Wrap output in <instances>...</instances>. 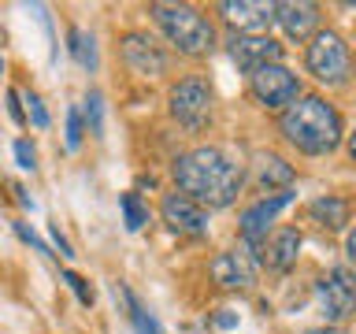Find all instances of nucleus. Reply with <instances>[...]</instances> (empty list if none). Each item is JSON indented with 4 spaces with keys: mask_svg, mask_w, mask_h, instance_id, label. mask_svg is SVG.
Instances as JSON below:
<instances>
[{
    "mask_svg": "<svg viewBox=\"0 0 356 334\" xmlns=\"http://www.w3.org/2000/svg\"><path fill=\"white\" fill-rule=\"evenodd\" d=\"M175 182L186 197L208 208H227L241 193L245 171L222 149H193L175 160Z\"/></svg>",
    "mask_w": 356,
    "mask_h": 334,
    "instance_id": "1",
    "label": "nucleus"
},
{
    "mask_svg": "<svg viewBox=\"0 0 356 334\" xmlns=\"http://www.w3.org/2000/svg\"><path fill=\"white\" fill-rule=\"evenodd\" d=\"M282 134L300 152L323 156L341 145V116L323 97H300L282 111Z\"/></svg>",
    "mask_w": 356,
    "mask_h": 334,
    "instance_id": "2",
    "label": "nucleus"
},
{
    "mask_svg": "<svg viewBox=\"0 0 356 334\" xmlns=\"http://www.w3.org/2000/svg\"><path fill=\"white\" fill-rule=\"evenodd\" d=\"M149 11H152L156 26L171 38V45L178 52H186V56L211 52V45H216V30H211V22L200 15L197 8H189V4H152Z\"/></svg>",
    "mask_w": 356,
    "mask_h": 334,
    "instance_id": "3",
    "label": "nucleus"
},
{
    "mask_svg": "<svg viewBox=\"0 0 356 334\" xmlns=\"http://www.w3.org/2000/svg\"><path fill=\"white\" fill-rule=\"evenodd\" d=\"M305 63L319 82L338 86V82H345V74H349V49H345V41L334 30H323V33L312 38Z\"/></svg>",
    "mask_w": 356,
    "mask_h": 334,
    "instance_id": "4",
    "label": "nucleus"
},
{
    "mask_svg": "<svg viewBox=\"0 0 356 334\" xmlns=\"http://www.w3.org/2000/svg\"><path fill=\"white\" fill-rule=\"evenodd\" d=\"M171 116L186 122L189 130H200L211 116V89L204 78H182L171 89Z\"/></svg>",
    "mask_w": 356,
    "mask_h": 334,
    "instance_id": "5",
    "label": "nucleus"
},
{
    "mask_svg": "<svg viewBox=\"0 0 356 334\" xmlns=\"http://www.w3.org/2000/svg\"><path fill=\"white\" fill-rule=\"evenodd\" d=\"M319 305L330 323H341L356 312V283L345 267H334L327 278H319Z\"/></svg>",
    "mask_w": 356,
    "mask_h": 334,
    "instance_id": "6",
    "label": "nucleus"
},
{
    "mask_svg": "<svg viewBox=\"0 0 356 334\" xmlns=\"http://www.w3.org/2000/svg\"><path fill=\"white\" fill-rule=\"evenodd\" d=\"M252 93L267 108H282V104H293L297 100L300 86H297V74H289L282 63H271L252 74Z\"/></svg>",
    "mask_w": 356,
    "mask_h": 334,
    "instance_id": "7",
    "label": "nucleus"
},
{
    "mask_svg": "<svg viewBox=\"0 0 356 334\" xmlns=\"http://www.w3.org/2000/svg\"><path fill=\"white\" fill-rule=\"evenodd\" d=\"M230 56L241 71H260V67H271L282 60V45L275 38H264V33H238L230 41Z\"/></svg>",
    "mask_w": 356,
    "mask_h": 334,
    "instance_id": "8",
    "label": "nucleus"
},
{
    "mask_svg": "<svg viewBox=\"0 0 356 334\" xmlns=\"http://www.w3.org/2000/svg\"><path fill=\"white\" fill-rule=\"evenodd\" d=\"M160 212H163V223L171 230H178V234H204L208 230L204 208H200L193 197H186V193H167Z\"/></svg>",
    "mask_w": 356,
    "mask_h": 334,
    "instance_id": "9",
    "label": "nucleus"
},
{
    "mask_svg": "<svg viewBox=\"0 0 356 334\" xmlns=\"http://www.w3.org/2000/svg\"><path fill=\"white\" fill-rule=\"evenodd\" d=\"M208 271L222 289H245V286H252V278H256V260L245 249H230V253H219Z\"/></svg>",
    "mask_w": 356,
    "mask_h": 334,
    "instance_id": "10",
    "label": "nucleus"
},
{
    "mask_svg": "<svg viewBox=\"0 0 356 334\" xmlns=\"http://www.w3.org/2000/svg\"><path fill=\"white\" fill-rule=\"evenodd\" d=\"M122 60H127V67L141 78H160L167 71V56L156 49L145 33H127V38H122Z\"/></svg>",
    "mask_w": 356,
    "mask_h": 334,
    "instance_id": "11",
    "label": "nucleus"
},
{
    "mask_svg": "<svg viewBox=\"0 0 356 334\" xmlns=\"http://www.w3.org/2000/svg\"><path fill=\"white\" fill-rule=\"evenodd\" d=\"M289 200H293V193L289 189H278V193H267V197H260L252 208H245V216H241V234H245V241L249 245H256L267 234V227L275 223V216L282 212Z\"/></svg>",
    "mask_w": 356,
    "mask_h": 334,
    "instance_id": "12",
    "label": "nucleus"
},
{
    "mask_svg": "<svg viewBox=\"0 0 356 334\" xmlns=\"http://www.w3.org/2000/svg\"><path fill=\"white\" fill-rule=\"evenodd\" d=\"M219 15L238 30H260L271 19L278 22V4H271V0H222Z\"/></svg>",
    "mask_w": 356,
    "mask_h": 334,
    "instance_id": "13",
    "label": "nucleus"
},
{
    "mask_svg": "<svg viewBox=\"0 0 356 334\" xmlns=\"http://www.w3.org/2000/svg\"><path fill=\"white\" fill-rule=\"evenodd\" d=\"M278 26L286 30V38L305 41L308 33L319 26V8L308 4V0H289V4H278Z\"/></svg>",
    "mask_w": 356,
    "mask_h": 334,
    "instance_id": "14",
    "label": "nucleus"
},
{
    "mask_svg": "<svg viewBox=\"0 0 356 334\" xmlns=\"http://www.w3.org/2000/svg\"><path fill=\"white\" fill-rule=\"evenodd\" d=\"M297 253H300V230L286 227L260 249V260L271 267V271H289V267L297 264Z\"/></svg>",
    "mask_w": 356,
    "mask_h": 334,
    "instance_id": "15",
    "label": "nucleus"
},
{
    "mask_svg": "<svg viewBox=\"0 0 356 334\" xmlns=\"http://www.w3.org/2000/svg\"><path fill=\"white\" fill-rule=\"evenodd\" d=\"M308 216L323 223V227H330V230H341L345 223H349V205H345L341 197H316L308 205Z\"/></svg>",
    "mask_w": 356,
    "mask_h": 334,
    "instance_id": "16",
    "label": "nucleus"
},
{
    "mask_svg": "<svg viewBox=\"0 0 356 334\" xmlns=\"http://www.w3.org/2000/svg\"><path fill=\"white\" fill-rule=\"evenodd\" d=\"M67 49H71V56H74V63L82 67V71H97V45H93V38H89L86 30H71L67 33Z\"/></svg>",
    "mask_w": 356,
    "mask_h": 334,
    "instance_id": "17",
    "label": "nucleus"
},
{
    "mask_svg": "<svg viewBox=\"0 0 356 334\" xmlns=\"http://www.w3.org/2000/svg\"><path fill=\"white\" fill-rule=\"evenodd\" d=\"M293 182V167H289L282 156H264L260 160V186L264 189H271V186H289Z\"/></svg>",
    "mask_w": 356,
    "mask_h": 334,
    "instance_id": "18",
    "label": "nucleus"
},
{
    "mask_svg": "<svg viewBox=\"0 0 356 334\" xmlns=\"http://www.w3.org/2000/svg\"><path fill=\"white\" fill-rule=\"evenodd\" d=\"M119 208H122V219H127V230H141L145 223H149V208L141 205L138 193H122Z\"/></svg>",
    "mask_w": 356,
    "mask_h": 334,
    "instance_id": "19",
    "label": "nucleus"
},
{
    "mask_svg": "<svg viewBox=\"0 0 356 334\" xmlns=\"http://www.w3.org/2000/svg\"><path fill=\"white\" fill-rule=\"evenodd\" d=\"M119 289H122V286H119ZM122 297H127V305H130V319H134V327H138V334H163L160 323H156L149 312L138 305V297H134L130 289H122Z\"/></svg>",
    "mask_w": 356,
    "mask_h": 334,
    "instance_id": "20",
    "label": "nucleus"
},
{
    "mask_svg": "<svg viewBox=\"0 0 356 334\" xmlns=\"http://www.w3.org/2000/svg\"><path fill=\"white\" fill-rule=\"evenodd\" d=\"M86 119H89V134L100 138V134H104V97H100L97 89L86 97Z\"/></svg>",
    "mask_w": 356,
    "mask_h": 334,
    "instance_id": "21",
    "label": "nucleus"
},
{
    "mask_svg": "<svg viewBox=\"0 0 356 334\" xmlns=\"http://www.w3.org/2000/svg\"><path fill=\"white\" fill-rule=\"evenodd\" d=\"M63 283H67V286L74 289V297L82 301V305H93V301H97V294H93V286H89V283H86V278L78 275V271H63Z\"/></svg>",
    "mask_w": 356,
    "mask_h": 334,
    "instance_id": "22",
    "label": "nucleus"
},
{
    "mask_svg": "<svg viewBox=\"0 0 356 334\" xmlns=\"http://www.w3.org/2000/svg\"><path fill=\"white\" fill-rule=\"evenodd\" d=\"M82 111H78V108H67V149H78V145H82Z\"/></svg>",
    "mask_w": 356,
    "mask_h": 334,
    "instance_id": "23",
    "label": "nucleus"
},
{
    "mask_svg": "<svg viewBox=\"0 0 356 334\" xmlns=\"http://www.w3.org/2000/svg\"><path fill=\"white\" fill-rule=\"evenodd\" d=\"M26 104H30V119H33V127H38V130L49 127V111H44L41 97H38V93H26Z\"/></svg>",
    "mask_w": 356,
    "mask_h": 334,
    "instance_id": "24",
    "label": "nucleus"
},
{
    "mask_svg": "<svg viewBox=\"0 0 356 334\" xmlns=\"http://www.w3.org/2000/svg\"><path fill=\"white\" fill-rule=\"evenodd\" d=\"M15 156H19V167H26V171H33L38 167V152H33V145L26 138L15 141Z\"/></svg>",
    "mask_w": 356,
    "mask_h": 334,
    "instance_id": "25",
    "label": "nucleus"
},
{
    "mask_svg": "<svg viewBox=\"0 0 356 334\" xmlns=\"http://www.w3.org/2000/svg\"><path fill=\"white\" fill-rule=\"evenodd\" d=\"M15 234H19V238L26 241V245H33V249H38V253H44V256H52V253H49V245H44V241L38 238V234H33V230L26 227V223H15Z\"/></svg>",
    "mask_w": 356,
    "mask_h": 334,
    "instance_id": "26",
    "label": "nucleus"
},
{
    "mask_svg": "<svg viewBox=\"0 0 356 334\" xmlns=\"http://www.w3.org/2000/svg\"><path fill=\"white\" fill-rule=\"evenodd\" d=\"M8 116L15 119V122H22V104H19V93H15V89H8Z\"/></svg>",
    "mask_w": 356,
    "mask_h": 334,
    "instance_id": "27",
    "label": "nucleus"
},
{
    "mask_svg": "<svg viewBox=\"0 0 356 334\" xmlns=\"http://www.w3.org/2000/svg\"><path fill=\"white\" fill-rule=\"evenodd\" d=\"M52 241L60 245V256H74V249H71V241H67L63 234H60V227H52Z\"/></svg>",
    "mask_w": 356,
    "mask_h": 334,
    "instance_id": "28",
    "label": "nucleus"
},
{
    "mask_svg": "<svg viewBox=\"0 0 356 334\" xmlns=\"http://www.w3.org/2000/svg\"><path fill=\"white\" fill-rule=\"evenodd\" d=\"M11 193H15V200H19L22 208H30V212H33V200L26 197V189H22V186H11Z\"/></svg>",
    "mask_w": 356,
    "mask_h": 334,
    "instance_id": "29",
    "label": "nucleus"
},
{
    "mask_svg": "<svg viewBox=\"0 0 356 334\" xmlns=\"http://www.w3.org/2000/svg\"><path fill=\"white\" fill-rule=\"evenodd\" d=\"M345 253H349V264L356 267V230L349 234V241H345Z\"/></svg>",
    "mask_w": 356,
    "mask_h": 334,
    "instance_id": "30",
    "label": "nucleus"
},
{
    "mask_svg": "<svg viewBox=\"0 0 356 334\" xmlns=\"http://www.w3.org/2000/svg\"><path fill=\"white\" fill-rule=\"evenodd\" d=\"M216 323H219V327H234V323H238V316H230V312H219Z\"/></svg>",
    "mask_w": 356,
    "mask_h": 334,
    "instance_id": "31",
    "label": "nucleus"
},
{
    "mask_svg": "<svg viewBox=\"0 0 356 334\" xmlns=\"http://www.w3.org/2000/svg\"><path fill=\"white\" fill-rule=\"evenodd\" d=\"M349 156H353V164H356V130H353V138H349Z\"/></svg>",
    "mask_w": 356,
    "mask_h": 334,
    "instance_id": "32",
    "label": "nucleus"
},
{
    "mask_svg": "<svg viewBox=\"0 0 356 334\" xmlns=\"http://www.w3.org/2000/svg\"><path fill=\"white\" fill-rule=\"evenodd\" d=\"M308 334H338V331H330V327H319V331H308Z\"/></svg>",
    "mask_w": 356,
    "mask_h": 334,
    "instance_id": "33",
    "label": "nucleus"
}]
</instances>
